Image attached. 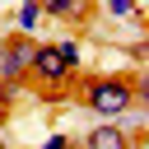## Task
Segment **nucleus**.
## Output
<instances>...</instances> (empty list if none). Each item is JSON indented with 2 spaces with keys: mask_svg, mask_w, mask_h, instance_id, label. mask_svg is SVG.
<instances>
[{
  "mask_svg": "<svg viewBox=\"0 0 149 149\" xmlns=\"http://www.w3.org/2000/svg\"><path fill=\"white\" fill-rule=\"evenodd\" d=\"M79 98L102 121H116L135 107V84H130V74H88V79H79Z\"/></svg>",
  "mask_w": 149,
  "mask_h": 149,
  "instance_id": "f257e3e1",
  "label": "nucleus"
},
{
  "mask_svg": "<svg viewBox=\"0 0 149 149\" xmlns=\"http://www.w3.org/2000/svg\"><path fill=\"white\" fill-rule=\"evenodd\" d=\"M28 79L42 88V98H61L70 84H74V70L56 56V47L51 42H37V51H33V65H28Z\"/></svg>",
  "mask_w": 149,
  "mask_h": 149,
  "instance_id": "f03ea898",
  "label": "nucleus"
},
{
  "mask_svg": "<svg viewBox=\"0 0 149 149\" xmlns=\"http://www.w3.org/2000/svg\"><path fill=\"white\" fill-rule=\"evenodd\" d=\"M33 51H37V37H33V33H9V37H5V56H0V79H19V84H28Z\"/></svg>",
  "mask_w": 149,
  "mask_h": 149,
  "instance_id": "7ed1b4c3",
  "label": "nucleus"
},
{
  "mask_svg": "<svg viewBox=\"0 0 149 149\" xmlns=\"http://www.w3.org/2000/svg\"><path fill=\"white\" fill-rule=\"evenodd\" d=\"M126 144H130V130L121 121H98L84 135V149H126Z\"/></svg>",
  "mask_w": 149,
  "mask_h": 149,
  "instance_id": "20e7f679",
  "label": "nucleus"
},
{
  "mask_svg": "<svg viewBox=\"0 0 149 149\" xmlns=\"http://www.w3.org/2000/svg\"><path fill=\"white\" fill-rule=\"evenodd\" d=\"M42 5V19H56V23H84L93 0H37Z\"/></svg>",
  "mask_w": 149,
  "mask_h": 149,
  "instance_id": "39448f33",
  "label": "nucleus"
},
{
  "mask_svg": "<svg viewBox=\"0 0 149 149\" xmlns=\"http://www.w3.org/2000/svg\"><path fill=\"white\" fill-rule=\"evenodd\" d=\"M37 23H42V5H37V0H19V9H14V33H37Z\"/></svg>",
  "mask_w": 149,
  "mask_h": 149,
  "instance_id": "423d86ee",
  "label": "nucleus"
},
{
  "mask_svg": "<svg viewBox=\"0 0 149 149\" xmlns=\"http://www.w3.org/2000/svg\"><path fill=\"white\" fill-rule=\"evenodd\" d=\"M51 47H56V56H61V61L79 74V65H84V42H79V37H56Z\"/></svg>",
  "mask_w": 149,
  "mask_h": 149,
  "instance_id": "0eeeda50",
  "label": "nucleus"
},
{
  "mask_svg": "<svg viewBox=\"0 0 149 149\" xmlns=\"http://www.w3.org/2000/svg\"><path fill=\"white\" fill-rule=\"evenodd\" d=\"M98 5H102L107 19H130V23H140V5H135V0H98Z\"/></svg>",
  "mask_w": 149,
  "mask_h": 149,
  "instance_id": "6e6552de",
  "label": "nucleus"
},
{
  "mask_svg": "<svg viewBox=\"0 0 149 149\" xmlns=\"http://www.w3.org/2000/svg\"><path fill=\"white\" fill-rule=\"evenodd\" d=\"M19 93H23V84H19V79H0V112H5Z\"/></svg>",
  "mask_w": 149,
  "mask_h": 149,
  "instance_id": "1a4fd4ad",
  "label": "nucleus"
},
{
  "mask_svg": "<svg viewBox=\"0 0 149 149\" xmlns=\"http://www.w3.org/2000/svg\"><path fill=\"white\" fill-rule=\"evenodd\" d=\"M37 149H74V140H70V135H61V130H56V135H47V140H42V144H37Z\"/></svg>",
  "mask_w": 149,
  "mask_h": 149,
  "instance_id": "9d476101",
  "label": "nucleus"
},
{
  "mask_svg": "<svg viewBox=\"0 0 149 149\" xmlns=\"http://www.w3.org/2000/svg\"><path fill=\"white\" fill-rule=\"evenodd\" d=\"M126 149H149V140H135V135H130V144H126Z\"/></svg>",
  "mask_w": 149,
  "mask_h": 149,
  "instance_id": "9b49d317",
  "label": "nucleus"
},
{
  "mask_svg": "<svg viewBox=\"0 0 149 149\" xmlns=\"http://www.w3.org/2000/svg\"><path fill=\"white\" fill-rule=\"evenodd\" d=\"M0 56H5V37H0Z\"/></svg>",
  "mask_w": 149,
  "mask_h": 149,
  "instance_id": "f8f14e48",
  "label": "nucleus"
},
{
  "mask_svg": "<svg viewBox=\"0 0 149 149\" xmlns=\"http://www.w3.org/2000/svg\"><path fill=\"white\" fill-rule=\"evenodd\" d=\"M0 149H9V144H5V135H0Z\"/></svg>",
  "mask_w": 149,
  "mask_h": 149,
  "instance_id": "ddd939ff",
  "label": "nucleus"
},
{
  "mask_svg": "<svg viewBox=\"0 0 149 149\" xmlns=\"http://www.w3.org/2000/svg\"><path fill=\"white\" fill-rule=\"evenodd\" d=\"M0 116H5V112H0Z\"/></svg>",
  "mask_w": 149,
  "mask_h": 149,
  "instance_id": "4468645a",
  "label": "nucleus"
}]
</instances>
